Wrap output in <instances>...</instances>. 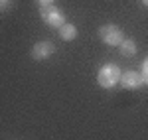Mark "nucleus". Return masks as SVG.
<instances>
[{
	"label": "nucleus",
	"instance_id": "obj_4",
	"mask_svg": "<svg viewBox=\"0 0 148 140\" xmlns=\"http://www.w3.org/2000/svg\"><path fill=\"white\" fill-rule=\"evenodd\" d=\"M53 51H56V46H53L51 42H46V40H44V42L34 44L30 55H32V59H36V61H46V59H49L53 55Z\"/></svg>",
	"mask_w": 148,
	"mask_h": 140
},
{
	"label": "nucleus",
	"instance_id": "obj_8",
	"mask_svg": "<svg viewBox=\"0 0 148 140\" xmlns=\"http://www.w3.org/2000/svg\"><path fill=\"white\" fill-rule=\"evenodd\" d=\"M142 79H144V85H148V57L142 61V71H140Z\"/></svg>",
	"mask_w": 148,
	"mask_h": 140
},
{
	"label": "nucleus",
	"instance_id": "obj_11",
	"mask_svg": "<svg viewBox=\"0 0 148 140\" xmlns=\"http://www.w3.org/2000/svg\"><path fill=\"white\" fill-rule=\"evenodd\" d=\"M142 4H144V6H148V0H142Z\"/></svg>",
	"mask_w": 148,
	"mask_h": 140
},
{
	"label": "nucleus",
	"instance_id": "obj_5",
	"mask_svg": "<svg viewBox=\"0 0 148 140\" xmlns=\"http://www.w3.org/2000/svg\"><path fill=\"white\" fill-rule=\"evenodd\" d=\"M121 85H123L125 89H128V91H134V89L144 87V79H142V75H140L138 71L128 69L121 75Z\"/></svg>",
	"mask_w": 148,
	"mask_h": 140
},
{
	"label": "nucleus",
	"instance_id": "obj_3",
	"mask_svg": "<svg viewBox=\"0 0 148 140\" xmlns=\"http://www.w3.org/2000/svg\"><path fill=\"white\" fill-rule=\"evenodd\" d=\"M99 38H101L103 44H107V46H121V42L125 40V34H123V30L119 28V26H114V24H105L99 28Z\"/></svg>",
	"mask_w": 148,
	"mask_h": 140
},
{
	"label": "nucleus",
	"instance_id": "obj_6",
	"mask_svg": "<svg viewBox=\"0 0 148 140\" xmlns=\"http://www.w3.org/2000/svg\"><path fill=\"white\" fill-rule=\"evenodd\" d=\"M59 36H61V40L63 42H73L77 36H79V30L75 28V24H63L61 28H59Z\"/></svg>",
	"mask_w": 148,
	"mask_h": 140
},
{
	"label": "nucleus",
	"instance_id": "obj_10",
	"mask_svg": "<svg viewBox=\"0 0 148 140\" xmlns=\"http://www.w3.org/2000/svg\"><path fill=\"white\" fill-rule=\"evenodd\" d=\"M10 2L12 0H0V10H6V8L10 6Z\"/></svg>",
	"mask_w": 148,
	"mask_h": 140
},
{
	"label": "nucleus",
	"instance_id": "obj_1",
	"mask_svg": "<svg viewBox=\"0 0 148 140\" xmlns=\"http://www.w3.org/2000/svg\"><path fill=\"white\" fill-rule=\"evenodd\" d=\"M121 75H123V71L116 63H105L97 73V83L105 89H113L114 85L121 83Z\"/></svg>",
	"mask_w": 148,
	"mask_h": 140
},
{
	"label": "nucleus",
	"instance_id": "obj_2",
	"mask_svg": "<svg viewBox=\"0 0 148 140\" xmlns=\"http://www.w3.org/2000/svg\"><path fill=\"white\" fill-rule=\"evenodd\" d=\"M40 18H42L49 28H57V30L65 24V14H63L61 8H57L56 4H53V6H44V8H40Z\"/></svg>",
	"mask_w": 148,
	"mask_h": 140
},
{
	"label": "nucleus",
	"instance_id": "obj_9",
	"mask_svg": "<svg viewBox=\"0 0 148 140\" xmlns=\"http://www.w3.org/2000/svg\"><path fill=\"white\" fill-rule=\"evenodd\" d=\"M36 2L40 4V8H44V6H53L56 0H36Z\"/></svg>",
	"mask_w": 148,
	"mask_h": 140
},
{
	"label": "nucleus",
	"instance_id": "obj_7",
	"mask_svg": "<svg viewBox=\"0 0 148 140\" xmlns=\"http://www.w3.org/2000/svg\"><path fill=\"white\" fill-rule=\"evenodd\" d=\"M121 55H126V57H130V55H134L136 53V44H134V40H130V38H125L123 42H121Z\"/></svg>",
	"mask_w": 148,
	"mask_h": 140
}]
</instances>
